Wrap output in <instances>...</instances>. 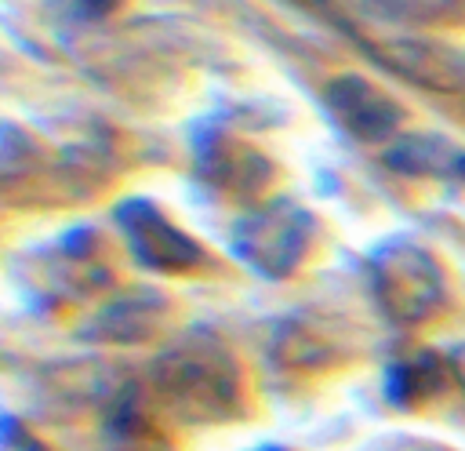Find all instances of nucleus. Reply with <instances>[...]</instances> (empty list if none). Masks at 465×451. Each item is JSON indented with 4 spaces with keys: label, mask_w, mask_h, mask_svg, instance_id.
Here are the masks:
<instances>
[{
    "label": "nucleus",
    "mask_w": 465,
    "mask_h": 451,
    "mask_svg": "<svg viewBox=\"0 0 465 451\" xmlns=\"http://www.w3.org/2000/svg\"><path fill=\"white\" fill-rule=\"evenodd\" d=\"M389 164L400 171H433L440 178H465V149L444 143V138H415L389 153Z\"/></svg>",
    "instance_id": "20e7f679"
},
{
    "label": "nucleus",
    "mask_w": 465,
    "mask_h": 451,
    "mask_svg": "<svg viewBox=\"0 0 465 451\" xmlns=\"http://www.w3.org/2000/svg\"><path fill=\"white\" fill-rule=\"evenodd\" d=\"M120 226H124V233L131 237L135 251L149 266L171 269V266H189V262L200 259V251L193 248L171 222H164L157 215V208H149L146 200H127L120 208Z\"/></svg>",
    "instance_id": "7ed1b4c3"
},
{
    "label": "nucleus",
    "mask_w": 465,
    "mask_h": 451,
    "mask_svg": "<svg viewBox=\"0 0 465 451\" xmlns=\"http://www.w3.org/2000/svg\"><path fill=\"white\" fill-rule=\"evenodd\" d=\"M327 102L345 132H353L364 143H378V138H385L400 124L396 102H389L378 87H371L364 76H342V81H334L327 92Z\"/></svg>",
    "instance_id": "f03ea898"
},
{
    "label": "nucleus",
    "mask_w": 465,
    "mask_h": 451,
    "mask_svg": "<svg viewBox=\"0 0 465 451\" xmlns=\"http://www.w3.org/2000/svg\"><path fill=\"white\" fill-rule=\"evenodd\" d=\"M305 233H309V218L299 208L273 204V208L258 211L248 222H240L237 248L244 251V259L258 262V269H266V273H283L288 262L302 251Z\"/></svg>",
    "instance_id": "f257e3e1"
},
{
    "label": "nucleus",
    "mask_w": 465,
    "mask_h": 451,
    "mask_svg": "<svg viewBox=\"0 0 465 451\" xmlns=\"http://www.w3.org/2000/svg\"><path fill=\"white\" fill-rule=\"evenodd\" d=\"M73 4H76V11H80V15H106V11L116 4V0H73Z\"/></svg>",
    "instance_id": "39448f33"
}]
</instances>
